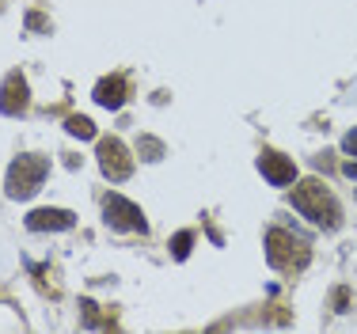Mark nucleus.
I'll return each mask as SVG.
<instances>
[{"label": "nucleus", "mask_w": 357, "mask_h": 334, "mask_svg": "<svg viewBox=\"0 0 357 334\" xmlns=\"http://www.w3.org/2000/svg\"><path fill=\"white\" fill-rule=\"evenodd\" d=\"M190 243H194V232H178V236L172 239V255H175L178 262H183L186 255H190Z\"/></svg>", "instance_id": "12"}, {"label": "nucleus", "mask_w": 357, "mask_h": 334, "mask_svg": "<svg viewBox=\"0 0 357 334\" xmlns=\"http://www.w3.org/2000/svg\"><path fill=\"white\" fill-rule=\"evenodd\" d=\"M73 225H76V217L69 209H35L27 217L31 232H69Z\"/></svg>", "instance_id": "8"}, {"label": "nucleus", "mask_w": 357, "mask_h": 334, "mask_svg": "<svg viewBox=\"0 0 357 334\" xmlns=\"http://www.w3.org/2000/svg\"><path fill=\"white\" fill-rule=\"evenodd\" d=\"M31 107V88L20 73H8L4 84H0V114L8 118H20L23 110Z\"/></svg>", "instance_id": "6"}, {"label": "nucleus", "mask_w": 357, "mask_h": 334, "mask_svg": "<svg viewBox=\"0 0 357 334\" xmlns=\"http://www.w3.org/2000/svg\"><path fill=\"white\" fill-rule=\"evenodd\" d=\"M130 99V84H126V76H103V80L96 84V103L107 110H122V103Z\"/></svg>", "instance_id": "9"}, {"label": "nucleus", "mask_w": 357, "mask_h": 334, "mask_svg": "<svg viewBox=\"0 0 357 334\" xmlns=\"http://www.w3.org/2000/svg\"><path fill=\"white\" fill-rule=\"evenodd\" d=\"M342 149L350 152V156H357V130H350V133L342 137Z\"/></svg>", "instance_id": "13"}, {"label": "nucleus", "mask_w": 357, "mask_h": 334, "mask_svg": "<svg viewBox=\"0 0 357 334\" xmlns=\"http://www.w3.org/2000/svg\"><path fill=\"white\" fill-rule=\"evenodd\" d=\"M259 171H262V179H266L270 186H289L296 179L293 156H282V152H274V149L259 152Z\"/></svg>", "instance_id": "7"}, {"label": "nucleus", "mask_w": 357, "mask_h": 334, "mask_svg": "<svg viewBox=\"0 0 357 334\" xmlns=\"http://www.w3.org/2000/svg\"><path fill=\"white\" fill-rule=\"evenodd\" d=\"M342 175H350V179H357V164L350 160V164H342Z\"/></svg>", "instance_id": "16"}, {"label": "nucleus", "mask_w": 357, "mask_h": 334, "mask_svg": "<svg viewBox=\"0 0 357 334\" xmlns=\"http://www.w3.org/2000/svg\"><path fill=\"white\" fill-rule=\"evenodd\" d=\"M335 304H338V312H346V289H338V293H335Z\"/></svg>", "instance_id": "15"}, {"label": "nucleus", "mask_w": 357, "mask_h": 334, "mask_svg": "<svg viewBox=\"0 0 357 334\" xmlns=\"http://www.w3.org/2000/svg\"><path fill=\"white\" fill-rule=\"evenodd\" d=\"M103 217H107V225L114 228V232H141V236L149 232L141 205H133L130 198H122V194H107V202H103Z\"/></svg>", "instance_id": "5"}, {"label": "nucleus", "mask_w": 357, "mask_h": 334, "mask_svg": "<svg viewBox=\"0 0 357 334\" xmlns=\"http://www.w3.org/2000/svg\"><path fill=\"white\" fill-rule=\"evenodd\" d=\"M46 175H50V160L46 156H15L12 167H8V179H4L8 198L12 202L35 198V194L42 190V183H46Z\"/></svg>", "instance_id": "2"}, {"label": "nucleus", "mask_w": 357, "mask_h": 334, "mask_svg": "<svg viewBox=\"0 0 357 334\" xmlns=\"http://www.w3.org/2000/svg\"><path fill=\"white\" fill-rule=\"evenodd\" d=\"M137 152H141L144 160H160V156H164V144H160L156 137H141V141H137Z\"/></svg>", "instance_id": "11"}, {"label": "nucleus", "mask_w": 357, "mask_h": 334, "mask_svg": "<svg viewBox=\"0 0 357 334\" xmlns=\"http://www.w3.org/2000/svg\"><path fill=\"white\" fill-rule=\"evenodd\" d=\"M266 259L274 270H304L312 259V251L301 236L285 232V228H270L266 232Z\"/></svg>", "instance_id": "3"}, {"label": "nucleus", "mask_w": 357, "mask_h": 334, "mask_svg": "<svg viewBox=\"0 0 357 334\" xmlns=\"http://www.w3.org/2000/svg\"><path fill=\"white\" fill-rule=\"evenodd\" d=\"M27 27H31V31H46V27H50V23H46V20H42V15H38V12H31V15H27Z\"/></svg>", "instance_id": "14"}, {"label": "nucleus", "mask_w": 357, "mask_h": 334, "mask_svg": "<svg viewBox=\"0 0 357 334\" xmlns=\"http://www.w3.org/2000/svg\"><path fill=\"white\" fill-rule=\"evenodd\" d=\"M96 156H99V167H103V175L110 183H126V179L133 175V156L118 137H99Z\"/></svg>", "instance_id": "4"}, {"label": "nucleus", "mask_w": 357, "mask_h": 334, "mask_svg": "<svg viewBox=\"0 0 357 334\" xmlns=\"http://www.w3.org/2000/svg\"><path fill=\"white\" fill-rule=\"evenodd\" d=\"M65 130H69L73 137H80V141H91V137H96V126H91V118H84V114H69L65 118Z\"/></svg>", "instance_id": "10"}, {"label": "nucleus", "mask_w": 357, "mask_h": 334, "mask_svg": "<svg viewBox=\"0 0 357 334\" xmlns=\"http://www.w3.org/2000/svg\"><path fill=\"white\" fill-rule=\"evenodd\" d=\"M293 209L301 217H308L323 232H335L342 225V205L335 202V194L319 183V179H304L301 186H293Z\"/></svg>", "instance_id": "1"}]
</instances>
